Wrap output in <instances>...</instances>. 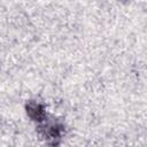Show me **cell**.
I'll use <instances>...</instances> for the list:
<instances>
[{"label": "cell", "mask_w": 147, "mask_h": 147, "mask_svg": "<svg viewBox=\"0 0 147 147\" xmlns=\"http://www.w3.org/2000/svg\"><path fill=\"white\" fill-rule=\"evenodd\" d=\"M26 109H28V114L30 115V117H32L37 121H41V118L45 115V111L38 103H30L26 107Z\"/></svg>", "instance_id": "1"}]
</instances>
